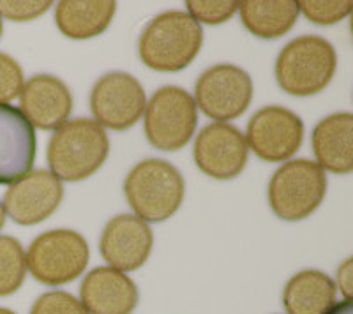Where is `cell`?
Instances as JSON below:
<instances>
[{
  "label": "cell",
  "instance_id": "6da1fadb",
  "mask_svg": "<svg viewBox=\"0 0 353 314\" xmlns=\"http://www.w3.org/2000/svg\"><path fill=\"white\" fill-rule=\"evenodd\" d=\"M201 43L200 23L184 11H166L147 25L138 43V53L147 67L176 73L196 59Z\"/></svg>",
  "mask_w": 353,
  "mask_h": 314
},
{
  "label": "cell",
  "instance_id": "7a4b0ae2",
  "mask_svg": "<svg viewBox=\"0 0 353 314\" xmlns=\"http://www.w3.org/2000/svg\"><path fill=\"white\" fill-rule=\"evenodd\" d=\"M110 140L105 129L90 118H74L55 129L48 143V165L59 180L78 182L105 165Z\"/></svg>",
  "mask_w": 353,
  "mask_h": 314
},
{
  "label": "cell",
  "instance_id": "3957f363",
  "mask_svg": "<svg viewBox=\"0 0 353 314\" xmlns=\"http://www.w3.org/2000/svg\"><path fill=\"white\" fill-rule=\"evenodd\" d=\"M185 184L179 169L163 159H145L129 171L124 182L128 203L137 218L166 221L181 209Z\"/></svg>",
  "mask_w": 353,
  "mask_h": 314
},
{
  "label": "cell",
  "instance_id": "277c9868",
  "mask_svg": "<svg viewBox=\"0 0 353 314\" xmlns=\"http://www.w3.org/2000/svg\"><path fill=\"white\" fill-rule=\"evenodd\" d=\"M336 65L337 56L329 41L320 36L297 37L277 56V83L292 96H313L330 83Z\"/></svg>",
  "mask_w": 353,
  "mask_h": 314
},
{
  "label": "cell",
  "instance_id": "5b68a950",
  "mask_svg": "<svg viewBox=\"0 0 353 314\" xmlns=\"http://www.w3.org/2000/svg\"><path fill=\"white\" fill-rule=\"evenodd\" d=\"M327 175L314 161L295 159L276 169L269 184L272 212L285 221H302L321 205Z\"/></svg>",
  "mask_w": 353,
  "mask_h": 314
},
{
  "label": "cell",
  "instance_id": "8992f818",
  "mask_svg": "<svg viewBox=\"0 0 353 314\" xmlns=\"http://www.w3.org/2000/svg\"><path fill=\"white\" fill-rule=\"evenodd\" d=\"M30 274L43 284L74 281L88 265V244L78 231L52 230L39 235L25 254Z\"/></svg>",
  "mask_w": 353,
  "mask_h": 314
},
{
  "label": "cell",
  "instance_id": "52a82bcc",
  "mask_svg": "<svg viewBox=\"0 0 353 314\" xmlns=\"http://www.w3.org/2000/svg\"><path fill=\"white\" fill-rule=\"evenodd\" d=\"M196 124V103L181 87H163L145 106V134L159 150L170 152L188 145Z\"/></svg>",
  "mask_w": 353,
  "mask_h": 314
},
{
  "label": "cell",
  "instance_id": "ba28073f",
  "mask_svg": "<svg viewBox=\"0 0 353 314\" xmlns=\"http://www.w3.org/2000/svg\"><path fill=\"white\" fill-rule=\"evenodd\" d=\"M253 99V81L244 69L217 64L198 78L194 103L210 118L219 122L241 117Z\"/></svg>",
  "mask_w": 353,
  "mask_h": 314
},
{
  "label": "cell",
  "instance_id": "9c48e42d",
  "mask_svg": "<svg viewBox=\"0 0 353 314\" xmlns=\"http://www.w3.org/2000/svg\"><path fill=\"white\" fill-rule=\"evenodd\" d=\"M145 90L140 81L128 73L101 76L90 92V109L101 127L125 131L137 124L145 112Z\"/></svg>",
  "mask_w": 353,
  "mask_h": 314
},
{
  "label": "cell",
  "instance_id": "30bf717a",
  "mask_svg": "<svg viewBox=\"0 0 353 314\" xmlns=\"http://www.w3.org/2000/svg\"><path fill=\"white\" fill-rule=\"evenodd\" d=\"M304 124L297 113L283 106H265L248 124V147L269 163L288 161L302 145Z\"/></svg>",
  "mask_w": 353,
  "mask_h": 314
},
{
  "label": "cell",
  "instance_id": "8fae6325",
  "mask_svg": "<svg viewBox=\"0 0 353 314\" xmlns=\"http://www.w3.org/2000/svg\"><path fill=\"white\" fill-rule=\"evenodd\" d=\"M248 141L235 125L209 124L194 141V163L209 177L228 180L241 175L248 163Z\"/></svg>",
  "mask_w": 353,
  "mask_h": 314
},
{
  "label": "cell",
  "instance_id": "7c38bea8",
  "mask_svg": "<svg viewBox=\"0 0 353 314\" xmlns=\"http://www.w3.org/2000/svg\"><path fill=\"white\" fill-rule=\"evenodd\" d=\"M62 198V182L52 171L36 169L9 185L2 205L12 221L32 226L48 219L59 209Z\"/></svg>",
  "mask_w": 353,
  "mask_h": 314
},
{
  "label": "cell",
  "instance_id": "4fadbf2b",
  "mask_svg": "<svg viewBox=\"0 0 353 314\" xmlns=\"http://www.w3.org/2000/svg\"><path fill=\"white\" fill-rule=\"evenodd\" d=\"M154 237L150 226L137 216L122 213L105 226L99 251L112 269L131 272L143 265L152 251Z\"/></svg>",
  "mask_w": 353,
  "mask_h": 314
},
{
  "label": "cell",
  "instance_id": "5bb4252c",
  "mask_svg": "<svg viewBox=\"0 0 353 314\" xmlns=\"http://www.w3.org/2000/svg\"><path fill=\"white\" fill-rule=\"evenodd\" d=\"M36 147V133L23 113L0 105V184H12L32 171Z\"/></svg>",
  "mask_w": 353,
  "mask_h": 314
},
{
  "label": "cell",
  "instance_id": "9a60e30c",
  "mask_svg": "<svg viewBox=\"0 0 353 314\" xmlns=\"http://www.w3.org/2000/svg\"><path fill=\"white\" fill-rule=\"evenodd\" d=\"M21 113L32 127L59 129L72 112V96L68 85L52 74H36L20 92Z\"/></svg>",
  "mask_w": 353,
  "mask_h": 314
},
{
  "label": "cell",
  "instance_id": "2e32d148",
  "mask_svg": "<svg viewBox=\"0 0 353 314\" xmlns=\"http://www.w3.org/2000/svg\"><path fill=\"white\" fill-rule=\"evenodd\" d=\"M81 306L90 314H131L138 306L137 284L112 266H97L85 275Z\"/></svg>",
  "mask_w": 353,
  "mask_h": 314
},
{
  "label": "cell",
  "instance_id": "e0dca14e",
  "mask_svg": "<svg viewBox=\"0 0 353 314\" xmlns=\"http://www.w3.org/2000/svg\"><path fill=\"white\" fill-rule=\"evenodd\" d=\"M313 150L321 169L346 175L353 169V115L334 113L316 124Z\"/></svg>",
  "mask_w": 353,
  "mask_h": 314
},
{
  "label": "cell",
  "instance_id": "ac0fdd59",
  "mask_svg": "<svg viewBox=\"0 0 353 314\" xmlns=\"http://www.w3.org/2000/svg\"><path fill=\"white\" fill-rule=\"evenodd\" d=\"M112 0H62L57 4L55 23L65 37L90 39L103 34L115 17Z\"/></svg>",
  "mask_w": 353,
  "mask_h": 314
},
{
  "label": "cell",
  "instance_id": "d6986e66",
  "mask_svg": "<svg viewBox=\"0 0 353 314\" xmlns=\"http://www.w3.org/2000/svg\"><path fill=\"white\" fill-rule=\"evenodd\" d=\"M336 302V284L320 270H302L288 281L283 304L288 314H327Z\"/></svg>",
  "mask_w": 353,
  "mask_h": 314
},
{
  "label": "cell",
  "instance_id": "ffe728a7",
  "mask_svg": "<svg viewBox=\"0 0 353 314\" xmlns=\"http://www.w3.org/2000/svg\"><path fill=\"white\" fill-rule=\"evenodd\" d=\"M239 11L244 27L261 39H276L292 30L301 12L293 0H244Z\"/></svg>",
  "mask_w": 353,
  "mask_h": 314
},
{
  "label": "cell",
  "instance_id": "44dd1931",
  "mask_svg": "<svg viewBox=\"0 0 353 314\" xmlns=\"http://www.w3.org/2000/svg\"><path fill=\"white\" fill-rule=\"evenodd\" d=\"M27 260L20 242L9 235H0V297L11 295L23 284Z\"/></svg>",
  "mask_w": 353,
  "mask_h": 314
},
{
  "label": "cell",
  "instance_id": "7402d4cb",
  "mask_svg": "<svg viewBox=\"0 0 353 314\" xmlns=\"http://www.w3.org/2000/svg\"><path fill=\"white\" fill-rule=\"evenodd\" d=\"M299 11L305 14L309 21L318 25H332L345 20L352 11L350 0H301L297 2Z\"/></svg>",
  "mask_w": 353,
  "mask_h": 314
},
{
  "label": "cell",
  "instance_id": "603a6c76",
  "mask_svg": "<svg viewBox=\"0 0 353 314\" xmlns=\"http://www.w3.org/2000/svg\"><path fill=\"white\" fill-rule=\"evenodd\" d=\"M188 14L196 23L219 25L228 21L239 11L235 0H188Z\"/></svg>",
  "mask_w": 353,
  "mask_h": 314
},
{
  "label": "cell",
  "instance_id": "cb8c5ba5",
  "mask_svg": "<svg viewBox=\"0 0 353 314\" xmlns=\"http://www.w3.org/2000/svg\"><path fill=\"white\" fill-rule=\"evenodd\" d=\"M30 314H88L81 302L68 291H48L41 295Z\"/></svg>",
  "mask_w": 353,
  "mask_h": 314
},
{
  "label": "cell",
  "instance_id": "d4e9b609",
  "mask_svg": "<svg viewBox=\"0 0 353 314\" xmlns=\"http://www.w3.org/2000/svg\"><path fill=\"white\" fill-rule=\"evenodd\" d=\"M23 89V71L12 56L0 53V105H8Z\"/></svg>",
  "mask_w": 353,
  "mask_h": 314
},
{
  "label": "cell",
  "instance_id": "484cf974",
  "mask_svg": "<svg viewBox=\"0 0 353 314\" xmlns=\"http://www.w3.org/2000/svg\"><path fill=\"white\" fill-rule=\"evenodd\" d=\"M50 0H0V17L11 21H30L52 8Z\"/></svg>",
  "mask_w": 353,
  "mask_h": 314
},
{
  "label": "cell",
  "instance_id": "4316f807",
  "mask_svg": "<svg viewBox=\"0 0 353 314\" xmlns=\"http://www.w3.org/2000/svg\"><path fill=\"white\" fill-rule=\"evenodd\" d=\"M337 284L341 288L345 300H352V288H353V266L352 258L345 260L339 270H337Z\"/></svg>",
  "mask_w": 353,
  "mask_h": 314
},
{
  "label": "cell",
  "instance_id": "83f0119b",
  "mask_svg": "<svg viewBox=\"0 0 353 314\" xmlns=\"http://www.w3.org/2000/svg\"><path fill=\"white\" fill-rule=\"evenodd\" d=\"M327 314H353L352 300H343L341 304L334 306Z\"/></svg>",
  "mask_w": 353,
  "mask_h": 314
},
{
  "label": "cell",
  "instance_id": "f1b7e54d",
  "mask_svg": "<svg viewBox=\"0 0 353 314\" xmlns=\"http://www.w3.org/2000/svg\"><path fill=\"white\" fill-rule=\"evenodd\" d=\"M4 222H6V210H4V205H2V202H0V230L4 228Z\"/></svg>",
  "mask_w": 353,
  "mask_h": 314
},
{
  "label": "cell",
  "instance_id": "f546056e",
  "mask_svg": "<svg viewBox=\"0 0 353 314\" xmlns=\"http://www.w3.org/2000/svg\"><path fill=\"white\" fill-rule=\"evenodd\" d=\"M0 314H17V313H12V311L4 309V307H0Z\"/></svg>",
  "mask_w": 353,
  "mask_h": 314
},
{
  "label": "cell",
  "instance_id": "4dcf8cb0",
  "mask_svg": "<svg viewBox=\"0 0 353 314\" xmlns=\"http://www.w3.org/2000/svg\"><path fill=\"white\" fill-rule=\"evenodd\" d=\"M0 37H2V17H0Z\"/></svg>",
  "mask_w": 353,
  "mask_h": 314
}]
</instances>
